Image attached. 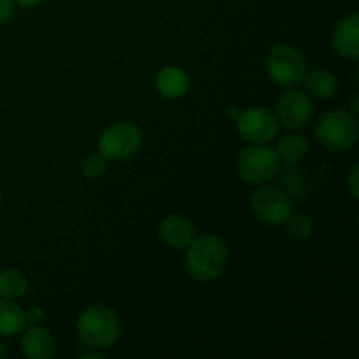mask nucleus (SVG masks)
<instances>
[{
	"label": "nucleus",
	"instance_id": "39448f33",
	"mask_svg": "<svg viewBox=\"0 0 359 359\" xmlns=\"http://www.w3.org/2000/svg\"><path fill=\"white\" fill-rule=\"evenodd\" d=\"M280 167V158L276 149L265 144H252L241 151L237 170L242 181L248 184H265L272 181Z\"/></svg>",
	"mask_w": 359,
	"mask_h": 359
},
{
	"label": "nucleus",
	"instance_id": "4468645a",
	"mask_svg": "<svg viewBox=\"0 0 359 359\" xmlns=\"http://www.w3.org/2000/svg\"><path fill=\"white\" fill-rule=\"evenodd\" d=\"M304 83L305 91L318 100H328V98L335 97L337 91H339V79L328 69L311 70V72L305 74Z\"/></svg>",
	"mask_w": 359,
	"mask_h": 359
},
{
	"label": "nucleus",
	"instance_id": "6ab92c4d",
	"mask_svg": "<svg viewBox=\"0 0 359 359\" xmlns=\"http://www.w3.org/2000/svg\"><path fill=\"white\" fill-rule=\"evenodd\" d=\"M286 228L287 233L291 235L293 238H298V241H307L311 238L312 230H314V221L309 214H291L290 219L286 221Z\"/></svg>",
	"mask_w": 359,
	"mask_h": 359
},
{
	"label": "nucleus",
	"instance_id": "b1692460",
	"mask_svg": "<svg viewBox=\"0 0 359 359\" xmlns=\"http://www.w3.org/2000/svg\"><path fill=\"white\" fill-rule=\"evenodd\" d=\"M14 4H18L20 7H35L42 2V0H13Z\"/></svg>",
	"mask_w": 359,
	"mask_h": 359
},
{
	"label": "nucleus",
	"instance_id": "f257e3e1",
	"mask_svg": "<svg viewBox=\"0 0 359 359\" xmlns=\"http://www.w3.org/2000/svg\"><path fill=\"white\" fill-rule=\"evenodd\" d=\"M230 262L228 244L217 235L193 238L186 248V270L198 283H214L223 276Z\"/></svg>",
	"mask_w": 359,
	"mask_h": 359
},
{
	"label": "nucleus",
	"instance_id": "393cba45",
	"mask_svg": "<svg viewBox=\"0 0 359 359\" xmlns=\"http://www.w3.org/2000/svg\"><path fill=\"white\" fill-rule=\"evenodd\" d=\"M6 356H7V349H6V346H4L2 340H0V359H4Z\"/></svg>",
	"mask_w": 359,
	"mask_h": 359
},
{
	"label": "nucleus",
	"instance_id": "bb28decb",
	"mask_svg": "<svg viewBox=\"0 0 359 359\" xmlns=\"http://www.w3.org/2000/svg\"><path fill=\"white\" fill-rule=\"evenodd\" d=\"M0 196H2V193H0Z\"/></svg>",
	"mask_w": 359,
	"mask_h": 359
},
{
	"label": "nucleus",
	"instance_id": "a878e982",
	"mask_svg": "<svg viewBox=\"0 0 359 359\" xmlns=\"http://www.w3.org/2000/svg\"><path fill=\"white\" fill-rule=\"evenodd\" d=\"M238 112H241V111H233V109H230V111H228V116H230V118H233V119H237Z\"/></svg>",
	"mask_w": 359,
	"mask_h": 359
},
{
	"label": "nucleus",
	"instance_id": "f3484780",
	"mask_svg": "<svg viewBox=\"0 0 359 359\" xmlns=\"http://www.w3.org/2000/svg\"><path fill=\"white\" fill-rule=\"evenodd\" d=\"M27 293V279L18 270L0 272V297L6 300H16Z\"/></svg>",
	"mask_w": 359,
	"mask_h": 359
},
{
	"label": "nucleus",
	"instance_id": "412c9836",
	"mask_svg": "<svg viewBox=\"0 0 359 359\" xmlns=\"http://www.w3.org/2000/svg\"><path fill=\"white\" fill-rule=\"evenodd\" d=\"M358 181H359V167H358V165H354V167L351 168V172H349V177H347V188H349L351 195H353L354 200L359 198Z\"/></svg>",
	"mask_w": 359,
	"mask_h": 359
},
{
	"label": "nucleus",
	"instance_id": "20e7f679",
	"mask_svg": "<svg viewBox=\"0 0 359 359\" xmlns=\"http://www.w3.org/2000/svg\"><path fill=\"white\" fill-rule=\"evenodd\" d=\"M266 70L279 88H297L304 83L307 74V62L304 55L291 44H279L270 49L266 58Z\"/></svg>",
	"mask_w": 359,
	"mask_h": 359
},
{
	"label": "nucleus",
	"instance_id": "423d86ee",
	"mask_svg": "<svg viewBox=\"0 0 359 359\" xmlns=\"http://www.w3.org/2000/svg\"><path fill=\"white\" fill-rule=\"evenodd\" d=\"M142 133L133 123L116 121L102 132L98 139V153L109 161H126L139 153Z\"/></svg>",
	"mask_w": 359,
	"mask_h": 359
},
{
	"label": "nucleus",
	"instance_id": "9d476101",
	"mask_svg": "<svg viewBox=\"0 0 359 359\" xmlns=\"http://www.w3.org/2000/svg\"><path fill=\"white\" fill-rule=\"evenodd\" d=\"M332 44L337 55L346 60L359 56V14L353 13L337 23L332 35Z\"/></svg>",
	"mask_w": 359,
	"mask_h": 359
},
{
	"label": "nucleus",
	"instance_id": "4be33fe9",
	"mask_svg": "<svg viewBox=\"0 0 359 359\" xmlns=\"http://www.w3.org/2000/svg\"><path fill=\"white\" fill-rule=\"evenodd\" d=\"M14 14V2L13 0H0V27L9 23V20Z\"/></svg>",
	"mask_w": 359,
	"mask_h": 359
},
{
	"label": "nucleus",
	"instance_id": "7ed1b4c3",
	"mask_svg": "<svg viewBox=\"0 0 359 359\" xmlns=\"http://www.w3.org/2000/svg\"><path fill=\"white\" fill-rule=\"evenodd\" d=\"M316 137L326 149L333 153H346L358 142V114L347 109L323 112L316 123Z\"/></svg>",
	"mask_w": 359,
	"mask_h": 359
},
{
	"label": "nucleus",
	"instance_id": "6e6552de",
	"mask_svg": "<svg viewBox=\"0 0 359 359\" xmlns=\"http://www.w3.org/2000/svg\"><path fill=\"white\" fill-rule=\"evenodd\" d=\"M237 130L251 144H266L279 133V119L266 107H249L238 112Z\"/></svg>",
	"mask_w": 359,
	"mask_h": 359
},
{
	"label": "nucleus",
	"instance_id": "5701e85b",
	"mask_svg": "<svg viewBox=\"0 0 359 359\" xmlns=\"http://www.w3.org/2000/svg\"><path fill=\"white\" fill-rule=\"evenodd\" d=\"M25 316H27V323L30 325H41L46 318V311L42 307H30L25 312Z\"/></svg>",
	"mask_w": 359,
	"mask_h": 359
},
{
	"label": "nucleus",
	"instance_id": "1a4fd4ad",
	"mask_svg": "<svg viewBox=\"0 0 359 359\" xmlns=\"http://www.w3.org/2000/svg\"><path fill=\"white\" fill-rule=\"evenodd\" d=\"M276 111L279 125L287 130H300L307 126L314 116V102L307 91L287 88L286 93L280 95Z\"/></svg>",
	"mask_w": 359,
	"mask_h": 359
},
{
	"label": "nucleus",
	"instance_id": "dca6fc26",
	"mask_svg": "<svg viewBox=\"0 0 359 359\" xmlns=\"http://www.w3.org/2000/svg\"><path fill=\"white\" fill-rule=\"evenodd\" d=\"M311 151V142L307 137L300 135V133H290V135L283 137L277 144V156L286 163H298L302 158H305Z\"/></svg>",
	"mask_w": 359,
	"mask_h": 359
},
{
	"label": "nucleus",
	"instance_id": "ddd939ff",
	"mask_svg": "<svg viewBox=\"0 0 359 359\" xmlns=\"http://www.w3.org/2000/svg\"><path fill=\"white\" fill-rule=\"evenodd\" d=\"M191 86L189 76L179 67H165L156 76V90L158 93L168 100H179L186 97Z\"/></svg>",
	"mask_w": 359,
	"mask_h": 359
},
{
	"label": "nucleus",
	"instance_id": "2eb2a0df",
	"mask_svg": "<svg viewBox=\"0 0 359 359\" xmlns=\"http://www.w3.org/2000/svg\"><path fill=\"white\" fill-rule=\"evenodd\" d=\"M25 311L13 300H0V337H14L27 328Z\"/></svg>",
	"mask_w": 359,
	"mask_h": 359
},
{
	"label": "nucleus",
	"instance_id": "9b49d317",
	"mask_svg": "<svg viewBox=\"0 0 359 359\" xmlns=\"http://www.w3.org/2000/svg\"><path fill=\"white\" fill-rule=\"evenodd\" d=\"M160 237L165 244L174 251H182L188 248L196 237L195 224L186 216H168L160 226Z\"/></svg>",
	"mask_w": 359,
	"mask_h": 359
},
{
	"label": "nucleus",
	"instance_id": "0eeeda50",
	"mask_svg": "<svg viewBox=\"0 0 359 359\" xmlns=\"http://www.w3.org/2000/svg\"><path fill=\"white\" fill-rule=\"evenodd\" d=\"M251 210L259 223L266 226H283L293 214L290 195L276 186H262L251 195Z\"/></svg>",
	"mask_w": 359,
	"mask_h": 359
},
{
	"label": "nucleus",
	"instance_id": "aec40b11",
	"mask_svg": "<svg viewBox=\"0 0 359 359\" xmlns=\"http://www.w3.org/2000/svg\"><path fill=\"white\" fill-rule=\"evenodd\" d=\"M107 158L100 153H90L81 163V172L86 179H100L107 172Z\"/></svg>",
	"mask_w": 359,
	"mask_h": 359
},
{
	"label": "nucleus",
	"instance_id": "a211bd4d",
	"mask_svg": "<svg viewBox=\"0 0 359 359\" xmlns=\"http://www.w3.org/2000/svg\"><path fill=\"white\" fill-rule=\"evenodd\" d=\"M280 181H283V186L290 195L302 196L309 191L311 188V182H309V177L297 167H287L286 170L280 175Z\"/></svg>",
	"mask_w": 359,
	"mask_h": 359
},
{
	"label": "nucleus",
	"instance_id": "f03ea898",
	"mask_svg": "<svg viewBox=\"0 0 359 359\" xmlns=\"http://www.w3.org/2000/svg\"><path fill=\"white\" fill-rule=\"evenodd\" d=\"M77 337L86 349H109L121 337L118 314L105 305H90L77 319Z\"/></svg>",
	"mask_w": 359,
	"mask_h": 359
},
{
	"label": "nucleus",
	"instance_id": "f8f14e48",
	"mask_svg": "<svg viewBox=\"0 0 359 359\" xmlns=\"http://www.w3.org/2000/svg\"><path fill=\"white\" fill-rule=\"evenodd\" d=\"M21 337V351L28 359H49L55 356L56 346L51 333L41 325H32V328L23 330Z\"/></svg>",
	"mask_w": 359,
	"mask_h": 359
}]
</instances>
